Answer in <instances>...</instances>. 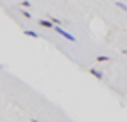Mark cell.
<instances>
[{"mask_svg": "<svg viewBox=\"0 0 127 122\" xmlns=\"http://www.w3.org/2000/svg\"><path fill=\"white\" fill-rule=\"evenodd\" d=\"M53 29L56 30L58 34H61L63 37H66V39H68V41H71V42H75V41H76V37H75V36H71L69 32H66V30H63V29H61V27H58V26H53Z\"/></svg>", "mask_w": 127, "mask_h": 122, "instance_id": "1", "label": "cell"}, {"mask_svg": "<svg viewBox=\"0 0 127 122\" xmlns=\"http://www.w3.org/2000/svg\"><path fill=\"white\" fill-rule=\"evenodd\" d=\"M90 75L97 76L98 80H102V78H103V73H102V71H98V70H95V68H90Z\"/></svg>", "mask_w": 127, "mask_h": 122, "instance_id": "2", "label": "cell"}, {"mask_svg": "<svg viewBox=\"0 0 127 122\" xmlns=\"http://www.w3.org/2000/svg\"><path fill=\"white\" fill-rule=\"evenodd\" d=\"M39 26L41 27H48V29H53V24L49 20H39Z\"/></svg>", "mask_w": 127, "mask_h": 122, "instance_id": "3", "label": "cell"}, {"mask_svg": "<svg viewBox=\"0 0 127 122\" xmlns=\"http://www.w3.org/2000/svg\"><path fill=\"white\" fill-rule=\"evenodd\" d=\"M24 34H26V36H29V37H34V39H37V37H39V34H37V32H34V30H24Z\"/></svg>", "mask_w": 127, "mask_h": 122, "instance_id": "4", "label": "cell"}, {"mask_svg": "<svg viewBox=\"0 0 127 122\" xmlns=\"http://www.w3.org/2000/svg\"><path fill=\"white\" fill-rule=\"evenodd\" d=\"M48 17H49V20H51V24H56V26H58V24H61V20H59V19H54L51 14H48Z\"/></svg>", "mask_w": 127, "mask_h": 122, "instance_id": "5", "label": "cell"}, {"mask_svg": "<svg viewBox=\"0 0 127 122\" xmlns=\"http://www.w3.org/2000/svg\"><path fill=\"white\" fill-rule=\"evenodd\" d=\"M108 60H110L108 56H97V61H98V63H103V61H108Z\"/></svg>", "mask_w": 127, "mask_h": 122, "instance_id": "6", "label": "cell"}, {"mask_svg": "<svg viewBox=\"0 0 127 122\" xmlns=\"http://www.w3.org/2000/svg\"><path fill=\"white\" fill-rule=\"evenodd\" d=\"M117 7H120L122 10H126L127 7H126V3H122V2H117Z\"/></svg>", "mask_w": 127, "mask_h": 122, "instance_id": "7", "label": "cell"}, {"mask_svg": "<svg viewBox=\"0 0 127 122\" xmlns=\"http://www.w3.org/2000/svg\"><path fill=\"white\" fill-rule=\"evenodd\" d=\"M20 5H22V7H26V9H27V7H29L31 3H29V2H27V0H24V2H22V3H20Z\"/></svg>", "mask_w": 127, "mask_h": 122, "instance_id": "8", "label": "cell"}, {"mask_svg": "<svg viewBox=\"0 0 127 122\" xmlns=\"http://www.w3.org/2000/svg\"><path fill=\"white\" fill-rule=\"evenodd\" d=\"M22 15H24V17H26V19H31V14H29V12H24V14H22Z\"/></svg>", "mask_w": 127, "mask_h": 122, "instance_id": "9", "label": "cell"}, {"mask_svg": "<svg viewBox=\"0 0 127 122\" xmlns=\"http://www.w3.org/2000/svg\"><path fill=\"white\" fill-rule=\"evenodd\" d=\"M31 122H39V121H36V119H32V121H31Z\"/></svg>", "mask_w": 127, "mask_h": 122, "instance_id": "10", "label": "cell"}]
</instances>
